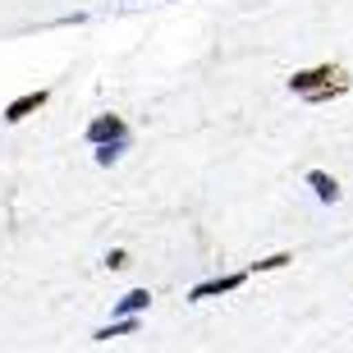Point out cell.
<instances>
[{
  "instance_id": "cell-1",
  "label": "cell",
  "mask_w": 353,
  "mask_h": 353,
  "mask_svg": "<svg viewBox=\"0 0 353 353\" xmlns=\"http://www.w3.org/2000/svg\"><path fill=\"white\" fill-rule=\"evenodd\" d=\"M289 92L294 97H303V101H335V97H344L349 92V74H344L340 65H316V69H299L294 79H289Z\"/></svg>"
},
{
  "instance_id": "cell-2",
  "label": "cell",
  "mask_w": 353,
  "mask_h": 353,
  "mask_svg": "<svg viewBox=\"0 0 353 353\" xmlns=\"http://www.w3.org/2000/svg\"><path fill=\"white\" fill-rule=\"evenodd\" d=\"M248 280V271H230V275H216V280H202V285H193V294L188 299L193 303H207V299H221V294H234L239 285Z\"/></svg>"
},
{
  "instance_id": "cell-3",
  "label": "cell",
  "mask_w": 353,
  "mask_h": 353,
  "mask_svg": "<svg viewBox=\"0 0 353 353\" xmlns=\"http://www.w3.org/2000/svg\"><path fill=\"white\" fill-rule=\"evenodd\" d=\"M46 101H51V92H46V88H37V92H23V97H14V101L5 105V115H0V119H5V124H19V119L37 115V110H41Z\"/></svg>"
},
{
  "instance_id": "cell-4",
  "label": "cell",
  "mask_w": 353,
  "mask_h": 353,
  "mask_svg": "<svg viewBox=\"0 0 353 353\" xmlns=\"http://www.w3.org/2000/svg\"><path fill=\"white\" fill-rule=\"evenodd\" d=\"M92 147L97 143H110V138H129V124H124V115H97L88 124V133H83Z\"/></svg>"
},
{
  "instance_id": "cell-5",
  "label": "cell",
  "mask_w": 353,
  "mask_h": 353,
  "mask_svg": "<svg viewBox=\"0 0 353 353\" xmlns=\"http://www.w3.org/2000/svg\"><path fill=\"white\" fill-rule=\"evenodd\" d=\"M307 188L316 193V202H340V179L335 174H326V170H307Z\"/></svg>"
},
{
  "instance_id": "cell-6",
  "label": "cell",
  "mask_w": 353,
  "mask_h": 353,
  "mask_svg": "<svg viewBox=\"0 0 353 353\" xmlns=\"http://www.w3.org/2000/svg\"><path fill=\"white\" fill-rule=\"evenodd\" d=\"M147 307H152V294H147V289H129V294L115 303V316H138V312H147Z\"/></svg>"
},
{
  "instance_id": "cell-7",
  "label": "cell",
  "mask_w": 353,
  "mask_h": 353,
  "mask_svg": "<svg viewBox=\"0 0 353 353\" xmlns=\"http://www.w3.org/2000/svg\"><path fill=\"white\" fill-rule=\"evenodd\" d=\"M133 330H138V316H115V321H110V326H101L92 340H97V344H110V340H119V335H133Z\"/></svg>"
},
{
  "instance_id": "cell-8",
  "label": "cell",
  "mask_w": 353,
  "mask_h": 353,
  "mask_svg": "<svg viewBox=\"0 0 353 353\" xmlns=\"http://www.w3.org/2000/svg\"><path fill=\"white\" fill-rule=\"evenodd\" d=\"M124 152H129V138H110V143H97V165H115Z\"/></svg>"
},
{
  "instance_id": "cell-9",
  "label": "cell",
  "mask_w": 353,
  "mask_h": 353,
  "mask_svg": "<svg viewBox=\"0 0 353 353\" xmlns=\"http://www.w3.org/2000/svg\"><path fill=\"white\" fill-rule=\"evenodd\" d=\"M294 262V252H271V257H262V262H252V271H280V266Z\"/></svg>"
},
{
  "instance_id": "cell-10",
  "label": "cell",
  "mask_w": 353,
  "mask_h": 353,
  "mask_svg": "<svg viewBox=\"0 0 353 353\" xmlns=\"http://www.w3.org/2000/svg\"><path fill=\"white\" fill-rule=\"evenodd\" d=\"M105 266H110V271L129 266V252H124V248H110V252H105Z\"/></svg>"
}]
</instances>
